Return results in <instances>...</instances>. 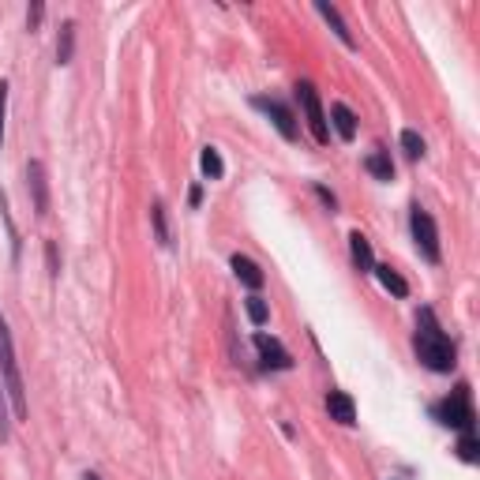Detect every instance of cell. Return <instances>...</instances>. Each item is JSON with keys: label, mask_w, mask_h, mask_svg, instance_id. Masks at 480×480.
<instances>
[{"label": "cell", "mask_w": 480, "mask_h": 480, "mask_svg": "<svg viewBox=\"0 0 480 480\" xmlns=\"http://www.w3.org/2000/svg\"><path fill=\"white\" fill-rule=\"evenodd\" d=\"M413 350H417V360L428 368V371H439V375H451L454 364H458V350L451 334L439 327L432 308H421L417 312V338H413Z\"/></svg>", "instance_id": "6da1fadb"}, {"label": "cell", "mask_w": 480, "mask_h": 480, "mask_svg": "<svg viewBox=\"0 0 480 480\" xmlns=\"http://www.w3.org/2000/svg\"><path fill=\"white\" fill-rule=\"evenodd\" d=\"M0 383H5V398L12 409V421H26L30 409H26V387H23V371L16 360V341L8 330V319L0 312Z\"/></svg>", "instance_id": "7a4b0ae2"}, {"label": "cell", "mask_w": 480, "mask_h": 480, "mask_svg": "<svg viewBox=\"0 0 480 480\" xmlns=\"http://www.w3.org/2000/svg\"><path fill=\"white\" fill-rule=\"evenodd\" d=\"M432 417H435L443 428H458L462 435L473 432V424H476V409H473V391H469V383H458L447 398L435 402V405H432Z\"/></svg>", "instance_id": "3957f363"}, {"label": "cell", "mask_w": 480, "mask_h": 480, "mask_svg": "<svg viewBox=\"0 0 480 480\" xmlns=\"http://www.w3.org/2000/svg\"><path fill=\"white\" fill-rule=\"evenodd\" d=\"M409 233H413V245H417V252H421L428 263H439V259H443L435 218L421 207V203H413V211H409Z\"/></svg>", "instance_id": "277c9868"}, {"label": "cell", "mask_w": 480, "mask_h": 480, "mask_svg": "<svg viewBox=\"0 0 480 480\" xmlns=\"http://www.w3.org/2000/svg\"><path fill=\"white\" fill-rule=\"evenodd\" d=\"M297 98H300V110H304V120H308L312 140L316 143H330V128H327V113H323L319 90L312 83H297Z\"/></svg>", "instance_id": "5b68a950"}, {"label": "cell", "mask_w": 480, "mask_h": 480, "mask_svg": "<svg viewBox=\"0 0 480 480\" xmlns=\"http://www.w3.org/2000/svg\"><path fill=\"white\" fill-rule=\"evenodd\" d=\"M252 106L259 110V113H266V120L274 124V128H278V135H282V140H297V135H300V124H297V117H293V110L286 106V101H278V98H266V94H256L252 98Z\"/></svg>", "instance_id": "8992f818"}, {"label": "cell", "mask_w": 480, "mask_h": 480, "mask_svg": "<svg viewBox=\"0 0 480 480\" xmlns=\"http://www.w3.org/2000/svg\"><path fill=\"white\" fill-rule=\"evenodd\" d=\"M26 195L34 203V214L46 218L49 214V177H46V165L38 158L26 162Z\"/></svg>", "instance_id": "52a82bcc"}, {"label": "cell", "mask_w": 480, "mask_h": 480, "mask_svg": "<svg viewBox=\"0 0 480 480\" xmlns=\"http://www.w3.org/2000/svg\"><path fill=\"white\" fill-rule=\"evenodd\" d=\"M252 346H256L263 368H270V371H289V368H293V357H289V350L282 346L278 338H270V334L259 330V334L252 338Z\"/></svg>", "instance_id": "ba28073f"}, {"label": "cell", "mask_w": 480, "mask_h": 480, "mask_svg": "<svg viewBox=\"0 0 480 480\" xmlns=\"http://www.w3.org/2000/svg\"><path fill=\"white\" fill-rule=\"evenodd\" d=\"M229 266H233V274H236V282H240V286H248L252 293H256V289H263L266 274L259 270V263H256V259H248V256H240V252H236V256L229 259Z\"/></svg>", "instance_id": "9c48e42d"}, {"label": "cell", "mask_w": 480, "mask_h": 480, "mask_svg": "<svg viewBox=\"0 0 480 480\" xmlns=\"http://www.w3.org/2000/svg\"><path fill=\"white\" fill-rule=\"evenodd\" d=\"M327 413H330V421L350 428V424H357V402L346 391H330L327 394Z\"/></svg>", "instance_id": "30bf717a"}, {"label": "cell", "mask_w": 480, "mask_h": 480, "mask_svg": "<svg viewBox=\"0 0 480 480\" xmlns=\"http://www.w3.org/2000/svg\"><path fill=\"white\" fill-rule=\"evenodd\" d=\"M330 124H334L341 143H353L357 140V113L346 106V101H334V106H330Z\"/></svg>", "instance_id": "8fae6325"}, {"label": "cell", "mask_w": 480, "mask_h": 480, "mask_svg": "<svg viewBox=\"0 0 480 480\" xmlns=\"http://www.w3.org/2000/svg\"><path fill=\"white\" fill-rule=\"evenodd\" d=\"M316 12L330 23V30L338 34V42L341 46H346V49H357V38H353V30H350V23L346 19H341V12L334 8V5H327V0H316Z\"/></svg>", "instance_id": "7c38bea8"}, {"label": "cell", "mask_w": 480, "mask_h": 480, "mask_svg": "<svg viewBox=\"0 0 480 480\" xmlns=\"http://www.w3.org/2000/svg\"><path fill=\"white\" fill-rule=\"evenodd\" d=\"M350 256H353V266L360 274H371L375 270V256H371V245H368V236L360 229L350 233Z\"/></svg>", "instance_id": "4fadbf2b"}, {"label": "cell", "mask_w": 480, "mask_h": 480, "mask_svg": "<svg viewBox=\"0 0 480 480\" xmlns=\"http://www.w3.org/2000/svg\"><path fill=\"white\" fill-rule=\"evenodd\" d=\"M76 57V19H64L60 23V34H57V64H72Z\"/></svg>", "instance_id": "5bb4252c"}, {"label": "cell", "mask_w": 480, "mask_h": 480, "mask_svg": "<svg viewBox=\"0 0 480 480\" xmlns=\"http://www.w3.org/2000/svg\"><path fill=\"white\" fill-rule=\"evenodd\" d=\"M364 169L375 177V181H383V184H391L394 181V162H391V151H371L368 158H364Z\"/></svg>", "instance_id": "9a60e30c"}, {"label": "cell", "mask_w": 480, "mask_h": 480, "mask_svg": "<svg viewBox=\"0 0 480 480\" xmlns=\"http://www.w3.org/2000/svg\"><path fill=\"white\" fill-rule=\"evenodd\" d=\"M375 278H380V286L387 289V293H394V297H409V282L402 278V274L394 270V266H387V263H375Z\"/></svg>", "instance_id": "2e32d148"}, {"label": "cell", "mask_w": 480, "mask_h": 480, "mask_svg": "<svg viewBox=\"0 0 480 480\" xmlns=\"http://www.w3.org/2000/svg\"><path fill=\"white\" fill-rule=\"evenodd\" d=\"M199 169H203V177H207V181H222L225 162H222L218 147H203V154H199Z\"/></svg>", "instance_id": "e0dca14e"}, {"label": "cell", "mask_w": 480, "mask_h": 480, "mask_svg": "<svg viewBox=\"0 0 480 480\" xmlns=\"http://www.w3.org/2000/svg\"><path fill=\"white\" fill-rule=\"evenodd\" d=\"M151 225H154V236H158L162 248L173 245V236H169V218H165V203H162V199L151 203Z\"/></svg>", "instance_id": "ac0fdd59"}, {"label": "cell", "mask_w": 480, "mask_h": 480, "mask_svg": "<svg viewBox=\"0 0 480 480\" xmlns=\"http://www.w3.org/2000/svg\"><path fill=\"white\" fill-rule=\"evenodd\" d=\"M402 151H405L409 162H421V158H424V140H421V131L405 128V131H402Z\"/></svg>", "instance_id": "d6986e66"}, {"label": "cell", "mask_w": 480, "mask_h": 480, "mask_svg": "<svg viewBox=\"0 0 480 480\" xmlns=\"http://www.w3.org/2000/svg\"><path fill=\"white\" fill-rule=\"evenodd\" d=\"M245 312H248V319H252L256 327H263V323L270 319V308H266V300H263V297H256V293L245 300Z\"/></svg>", "instance_id": "ffe728a7"}, {"label": "cell", "mask_w": 480, "mask_h": 480, "mask_svg": "<svg viewBox=\"0 0 480 480\" xmlns=\"http://www.w3.org/2000/svg\"><path fill=\"white\" fill-rule=\"evenodd\" d=\"M0 218H5V225H8V236H12V256L19 259V229H16L12 214H8V199H5V192H0Z\"/></svg>", "instance_id": "44dd1931"}, {"label": "cell", "mask_w": 480, "mask_h": 480, "mask_svg": "<svg viewBox=\"0 0 480 480\" xmlns=\"http://www.w3.org/2000/svg\"><path fill=\"white\" fill-rule=\"evenodd\" d=\"M8 435H12V409L5 398V383H0V443H8Z\"/></svg>", "instance_id": "7402d4cb"}, {"label": "cell", "mask_w": 480, "mask_h": 480, "mask_svg": "<svg viewBox=\"0 0 480 480\" xmlns=\"http://www.w3.org/2000/svg\"><path fill=\"white\" fill-rule=\"evenodd\" d=\"M458 458H462V462H476V458H480V447H476V435H473V432H465V435L458 439Z\"/></svg>", "instance_id": "603a6c76"}, {"label": "cell", "mask_w": 480, "mask_h": 480, "mask_svg": "<svg viewBox=\"0 0 480 480\" xmlns=\"http://www.w3.org/2000/svg\"><path fill=\"white\" fill-rule=\"evenodd\" d=\"M42 19H46V5H42V0H34V5L26 8V30L34 34V30L42 26Z\"/></svg>", "instance_id": "cb8c5ba5"}, {"label": "cell", "mask_w": 480, "mask_h": 480, "mask_svg": "<svg viewBox=\"0 0 480 480\" xmlns=\"http://www.w3.org/2000/svg\"><path fill=\"white\" fill-rule=\"evenodd\" d=\"M46 263H49V278L60 274V259H57V240H46Z\"/></svg>", "instance_id": "d4e9b609"}, {"label": "cell", "mask_w": 480, "mask_h": 480, "mask_svg": "<svg viewBox=\"0 0 480 480\" xmlns=\"http://www.w3.org/2000/svg\"><path fill=\"white\" fill-rule=\"evenodd\" d=\"M5 117H8V83L0 79V143H5Z\"/></svg>", "instance_id": "484cf974"}, {"label": "cell", "mask_w": 480, "mask_h": 480, "mask_svg": "<svg viewBox=\"0 0 480 480\" xmlns=\"http://www.w3.org/2000/svg\"><path fill=\"white\" fill-rule=\"evenodd\" d=\"M312 192H316V195H319V203H323V207H327V211H330V214H334V211H338V199H334V192H327V188H323V184H312Z\"/></svg>", "instance_id": "4316f807"}, {"label": "cell", "mask_w": 480, "mask_h": 480, "mask_svg": "<svg viewBox=\"0 0 480 480\" xmlns=\"http://www.w3.org/2000/svg\"><path fill=\"white\" fill-rule=\"evenodd\" d=\"M199 203H203V184H192V188H188V207L195 211Z\"/></svg>", "instance_id": "83f0119b"}, {"label": "cell", "mask_w": 480, "mask_h": 480, "mask_svg": "<svg viewBox=\"0 0 480 480\" xmlns=\"http://www.w3.org/2000/svg\"><path fill=\"white\" fill-rule=\"evenodd\" d=\"M83 480H101V476H98L94 469H87V473H83Z\"/></svg>", "instance_id": "f1b7e54d"}]
</instances>
